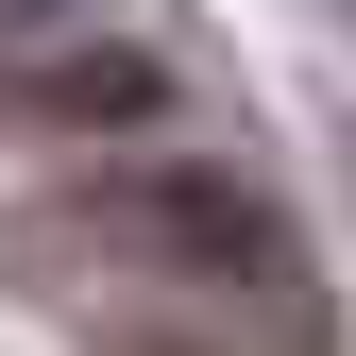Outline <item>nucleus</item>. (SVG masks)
<instances>
[{
	"label": "nucleus",
	"mask_w": 356,
	"mask_h": 356,
	"mask_svg": "<svg viewBox=\"0 0 356 356\" xmlns=\"http://www.w3.org/2000/svg\"><path fill=\"white\" fill-rule=\"evenodd\" d=\"M339 17H356V0H339Z\"/></svg>",
	"instance_id": "nucleus-4"
},
{
	"label": "nucleus",
	"mask_w": 356,
	"mask_h": 356,
	"mask_svg": "<svg viewBox=\"0 0 356 356\" xmlns=\"http://www.w3.org/2000/svg\"><path fill=\"white\" fill-rule=\"evenodd\" d=\"M17 289L51 305H119V339H220V305H305L289 220L238 187V170H68V187L17 204ZM238 356V339H220Z\"/></svg>",
	"instance_id": "nucleus-1"
},
{
	"label": "nucleus",
	"mask_w": 356,
	"mask_h": 356,
	"mask_svg": "<svg viewBox=\"0 0 356 356\" xmlns=\"http://www.w3.org/2000/svg\"><path fill=\"white\" fill-rule=\"evenodd\" d=\"M85 17V0H0V34H68Z\"/></svg>",
	"instance_id": "nucleus-2"
},
{
	"label": "nucleus",
	"mask_w": 356,
	"mask_h": 356,
	"mask_svg": "<svg viewBox=\"0 0 356 356\" xmlns=\"http://www.w3.org/2000/svg\"><path fill=\"white\" fill-rule=\"evenodd\" d=\"M102 356H220V339H102Z\"/></svg>",
	"instance_id": "nucleus-3"
}]
</instances>
